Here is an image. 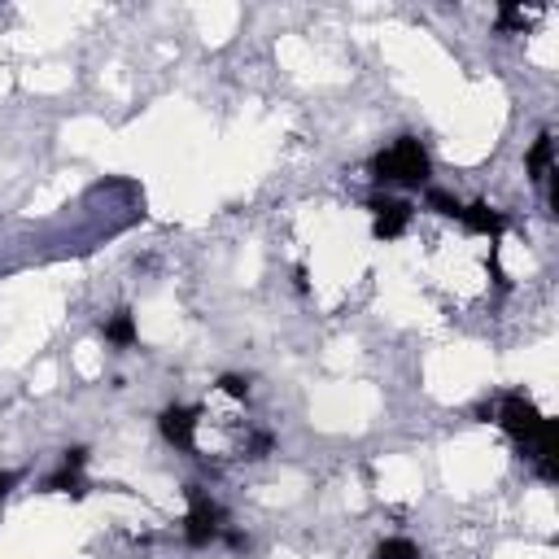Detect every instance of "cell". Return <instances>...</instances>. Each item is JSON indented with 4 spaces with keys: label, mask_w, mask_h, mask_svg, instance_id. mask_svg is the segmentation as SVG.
<instances>
[{
    "label": "cell",
    "mask_w": 559,
    "mask_h": 559,
    "mask_svg": "<svg viewBox=\"0 0 559 559\" xmlns=\"http://www.w3.org/2000/svg\"><path fill=\"white\" fill-rule=\"evenodd\" d=\"M428 175H433V162H428V153L420 140L402 136L394 140L389 149H380L372 158V180L376 184H407V188H420L428 184Z\"/></svg>",
    "instance_id": "1"
},
{
    "label": "cell",
    "mask_w": 559,
    "mask_h": 559,
    "mask_svg": "<svg viewBox=\"0 0 559 559\" xmlns=\"http://www.w3.org/2000/svg\"><path fill=\"white\" fill-rule=\"evenodd\" d=\"M498 424H503V433H507L520 450H529L533 442H538L546 415H542L538 407H533V402H529L525 394H507V398H503V407H498Z\"/></svg>",
    "instance_id": "2"
},
{
    "label": "cell",
    "mask_w": 559,
    "mask_h": 559,
    "mask_svg": "<svg viewBox=\"0 0 559 559\" xmlns=\"http://www.w3.org/2000/svg\"><path fill=\"white\" fill-rule=\"evenodd\" d=\"M188 520H184V538H188V546H210L214 538H219V525H223V511H219V503L201 490V485H188Z\"/></svg>",
    "instance_id": "3"
},
{
    "label": "cell",
    "mask_w": 559,
    "mask_h": 559,
    "mask_svg": "<svg viewBox=\"0 0 559 559\" xmlns=\"http://www.w3.org/2000/svg\"><path fill=\"white\" fill-rule=\"evenodd\" d=\"M367 210H372V236L376 241H398L402 232L411 228V219H415V206L411 201H394V197H372L367 201Z\"/></svg>",
    "instance_id": "4"
},
{
    "label": "cell",
    "mask_w": 559,
    "mask_h": 559,
    "mask_svg": "<svg viewBox=\"0 0 559 559\" xmlns=\"http://www.w3.org/2000/svg\"><path fill=\"white\" fill-rule=\"evenodd\" d=\"M197 407H166L158 415V428H162V437L171 446H180V450H193V437H197Z\"/></svg>",
    "instance_id": "5"
},
{
    "label": "cell",
    "mask_w": 559,
    "mask_h": 559,
    "mask_svg": "<svg viewBox=\"0 0 559 559\" xmlns=\"http://www.w3.org/2000/svg\"><path fill=\"white\" fill-rule=\"evenodd\" d=\"M83 463H88V450L83 446H70L66 450V463H62V472H57V477H49L44 481V490L49 494H70V498H83L88 494V485H83Z\"/></svg>",
    "instance_id": "6"
},
{
    "label": "cell",
    "mask_w": 559,
    "mask_h": 559,
    "mask_svg": "<svg viewBox=\"0 0 559 559\" xmlns=\"http://www.w3.org/2000/svg\"><path fill=\"white\" fill-rule=\"evenodd\" d=\"M459 223H463V228H468L472 236H490V241H498V236L507 232V219H503L498 210L485 206V201H472V206H463Z\"/></svg>",
    "instance_id": "7"
},
{
    "label": "cell",
    "mask_w": 559,
    "mask_h": 559,
    "mask_svg": "<svg viewBox=\"0 0 559 559\" xmlns=\"http://www.w3.org/2000/svg\"><path fill=\"white\" fill-rule=\"evenodd\" d=\"M551 158H555V140L542 132L538 145L529 149V180H533V184H542L546 175H551Z\"/></svg>",
    "instance_id": "8"
},
{
    "label": "cell",
    "mask_w": 559,
    "mask_h": 559,
    "mask_svg": "<svg viewBox=\"0 0 559 559\" xmlns=\"http://www.w3.org/2000/svg\"><path fill=\"white\" fill-rule=\"evenodd\" d=\"M105 341H110V346H132V341H136V319H132V311H118L110 324H105Z\"/></svg>",
    "instance_id": "9"
},
{
    "label": "cell",
    "mask_w": 559,
    "mask_h": 559,
    "mask_svg": "<svg viewBox=\"0 0 559 559\" xmlns=\"http://www.w3.org/2000/svg\"><path fill=\"white\" fill-rule=\"evenodd\" d=\"M372 559H424V555H420V546H415L411 538H385L372 551Z\"/></svg>",
    "instance_id": "10"
},
{
    "label": "cell",
    "mask_w": 559,
    "mask_h": 559,
    "mask_svg": "<svg viewBox=\"0 0 559 559\" xmlns=\"http://www.w3.org/2000/svg\"><path fill=\"white\" fill-rule=\"evenodd\" d=\"M428 210H437L442 219H459V214H463V201L450 197V193H442V188H428Z\"/></svg>",
    "instance_id": "11"
},
{
    "label": "cell",
    "mask_w": 559,
    "mask_h": 559,
    "mask_svg": "<svg viewBox=\"0 0 559 559\" xmlns=\"http://www.w3.org/2000/svg\"><path fill=\"white\" fill-rule=\"evenodd\" d=\"M219 389H223L228 398H236V402H245V398H249V380H245V376H236V372L219 376Z\"/></svg>",
    "instance_id": "12"
},
{
    "label": "cell",
    "mask_w": 559,
    "mask_h": 559,
    "mask_svg": "<svg viewBox=\"0 0 559 559\" xmlns=\"http://www.w3.org/2000/svg\"><path fill=\"white\" fill-rule=\"evenodd\" d=\"M498 27H503V31H520V27H525V14H520L516 5H503V14H498Z\"/></svg>",
    "instance_id": "13"
},
{
    "label": "cell",
    "mask_w": 559,
    "mask_h": 559,
    "mask_svg": "<svg viewBox=\"0 0 559 559\" xmlns=\"http://www.w3.org/2000/svg\"><path fill=\"white\" fill-rule=\"evenodd\" d=\"M14 485H18V472H0V498L14 490Z\"/></svg>",
    "instance_id": "14"
},
{
    "label": "cell",
    "mask_w": 559,
    "mask_h": 559,
    "mask_svg": "<svg viewBox=\"0 0 559 559\" xmlns=\"http://www.w3.org/2000/svg\"><path fill=\"white\" fill-rule=\"evenodd\" d=\"M223 538H228V546H232V551H245V546H249V538H245V533H223Z\"/></svg>",
    "instance_id": "15"
}]
</instances>
